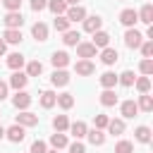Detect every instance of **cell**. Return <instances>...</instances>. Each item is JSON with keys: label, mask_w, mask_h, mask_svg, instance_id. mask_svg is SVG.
I'll return each mask as SVG.
<instances>
[{"label": "cell", "mask_w": 153, "mask_h": 153, "mask_svg": "<svg viewBox=\"0 0 153 153\" xmlns=\"http://www.w3.org/2000/svg\"><path fill=\"white\" fill-rule=\"evenodd\" d=\"M141 43H143L141 31H136V29H127V33H124V45H127V48H131V50H136Z\"/></svg>", "instance_id": "6da1fadb"}, {"label": "cell", "mask_w": 153, "mask_h": 153, "mask_svg": "<svg viewBox=\"0 0 153 153\" xmlns=\"http://www.w3.org/2000/svg\"><path fill=\"white\" fill-rule=\"evenodd\" d=\"M17 124L19 127H36L38 124V115H33V112H29V110H22L19 115H17Z\"/></svg>", "instance_id": "7a4b0ae2"}, {"label": "cell", "mask_w": 153, "mask_h": 153, "mask_svg": "<svg viewBox=\"0 0 153 153\" xmlns=\"http://www.w3.org/2000/svg\"><path fill=\"white\" fill-rule=\"evenodd\" d=\"M65 17L69 19V24H72V22H84V19H86V10H84L81 5H72V7H67Z\"/></svg>", "instance_id": "3957f363"}, {"label": "cell", "mask_w": 153, "mask_h": 153, "mask_svg": "<svg viewBox=\"0 0 153 153\" xmlns=\"http://www.w3.org/2000/svg\"><path fill=\"white\" fill-rule=\"evenodd\" d=\"M2 22H5V29H19L24 24V17H22V12H7Z\"/></svg>", "instance_id": "277c9868"}, {"label": "cell", "mask_w": 153, "mask_h": 153, "mask_svg": "<svg viewBox=\"0 0 153 153\" xmlns=\"http://www.w3.org/2000/svg\"><path fill=\"white\" fill-rule=\"evenodd\" d=\"M100 26H103V19L98 17V14H86V19H84V31H88V33H96V31H100Z\"/></svg>", "instance_id": "5b68a950"}, {"label": "cell", "mask_w": 153, "mask_h": 153, "mask_svg": "<svg viewBox=\"0 0 153 153\" xmlns=\"http://www.w3.org/2000/svg\"><path fill=\"white\" fill-rule=\"evenodd\" d=\"M5 136H7L12 143H19V141H24L26 131H24V127H19V124H12L10 129H5Z\"/></svg>", "instance_id": "8992f818"}, {"label": "cell", "mask_w": 153, "mask_h": 153, "mask_svg": "<svg viewBox=\"0 0 153 153\" xmlns=\"http://www.w3.org/2000/svg\"><path fill=\"white\" fill-rule=\"evenodd\" d=\"M120 22H122L127 29H134V24L139 22V14H136V10H122V12H120Z\"/></svg>", "instance_id": "52a82bcc"}, {"label": "cell", "mask_w": 153, "mask_h": 153, "mask_svg": "<svg viewBox=\"0 0 153 153\" xmlns=\"http://www.w3.org/2000/svg\"><path fill=\"white\" fill-rule=\"evenodd\" d=\"M96 45L93 43H79L76 45V55L81 57V60H91V57H96Z\"/></svg>", "instance_id": "ba28073f"}, {"label": "cell", "mask_w": 153, "mask_h": 153, "mask_svg": "<svg viewBox=\"0 0 153 153\" xmlns=\"http://www.w3.org/2000/svg\"><path fill=\"white\" fill-rule=\"evenodd\" d=\"M74 72H76L79 76H88V74L96 72V65H93L91 60H79V62L74 65Z\"/></svg>", "instance_id": "9c48e42d"}, {"label": "cell", "mask_w": 153, "mask_h": 153, "mask_svg": "<svg viewBox=\"0 0 153 153\" xmlns=\"http://www.w3.org/2000/svg\"><path fill=\"white\" fill-rule=\"evenodd\" d=\"M26 81H29V76H26V74H24L22 69H17V72H14L12 76H10V84H7V86H12V88L22 91V88L26 86Z\"/></svg>", "instance_id": "30bf717a"}, {"label": "cell", "mask_w": 153, "mask_h": 153, "mask_svg": "<svg viewBox=\"0 0 153 153\" xmlns=\"http://www.w3.org/2000/svg\"><path fill=\"white\" fill-rule=\"evenodd\" d=\"M12 103H14V108H17V110H26V108L31 105V96H29L26 91H17V93H14V98H12Z\"/></svg>", "instance_id": "8fae6325"}, {"label": "cell", "mask_w": 153, "mask_h": 153, "mask_svg": "<svg viewBox=\"0 0 153 153\" xmlns=\"http://www.w3.org/2000/svg\"><path fill=\"white\" fill-rule=\"evenodd\" d=\"M50 62H53V67H55V69H62V67H67V65H69V55H67L65 50H55V53H53V57H50Z\"/></svg>", "instance_id": "7c38bea8"}, {"label": "cell", "mask_w": 153, "mask_h": 153, "mask_svg": "<svg viewBox=\"0 0 153 153\" xmlns=\"http://www.w3.org/2000/svg\"><path fill=\"white\" fill-rule=\"evenodd\" d=\"M117 60H120V53H117L115 48H110V45L103 48V53H100V62H103V65H115Z\"/></svg>", "instance_id": "4fadbf2b"}, {"label": "cell", "mask_w": 153, "mask_h": 153, "mask_svg": "<svg viewBox=\"0 0 153 153\" xmlns=\"http://www.w3.org/2000/svg\"><path fill=\"white\" fill-rule=\"evenodd\" d=\"M136 14H139V22H143V24H148V26L153 24V5H151V2H146Z\"/></svg>", "instance_id": "5bb4252c"}, {"label": "cell", "mask_w": 153, "mask_h": 153, "mask_svg": "<svg viewBox=\"0 0 153 153\" xmlns=\"http://www.w3.org/2000/svg\"><path fill=\"white\" fill-rule=\"evenodd\" d=\"M31 36H33L36 41H48V26H45L43 22H36V24L31 26Z\"/></svg>", "instance_id": "9a60e30c"}, {"label": "cell", "mask_w": 153, "mask_h": 153, "mask_svg": "<svg viewBox=\"0 0 153 153\" xmlns=\"http://www.w3.org/2000/svg\"><path fill=\"white\" fill-rule=\"evenodd\" d=\"M50 84H53V86H67V84H69V74H67L65 69H55L53 76H50Z\"/></svg>", "instance_id": "2e32d148"}, {"label": "cell", "mask_w": 153, "mask_h": 153, "mask_svg": "<svg viewBox=\"0 0 153 153\" xmlns=\"http://www.w3.org/2000/svg\"><path fill=\"white\" fill-rule=\"evenodd\" d=\"M2 41H5V43H12V45H17V43H22V31H19V29H5V33H2Z\"/></svg>", "instance_id": "e0dca14e"}, {"label": "cell", "mask_w": 153, "mask_h": 153, "mask_svg": "<svg viewBox=\"0 0 153 153\" xmlns=\"http://www.w3.org/2000/svg\"><path fill=\"white\" fill-rule=\"evenodd\" d=\"M7 67L14 69V72L22 69V67H24V55H22V53H12V55H7Z\"/></svg>", "instance_id": "ac0fdd59"}, {"label": "cell", "mask_w": 153, "mask_h": 153, "mask_svg": "<svg viewBox=\"0 0 153 153\" xmlns=\"http://www.w3.org/2000/svg\"><path fill=\"white\" fill-rule=\"evenodd\" d=\"M120 112H122V117H127V120H129V117H134V115L139 112V108H136V103H134V100H124V103L120 105Z\"/></svg>", "instance_id": "d6986e66"}, {"label": "cell", "mask_w": 153, "mask_h": 153, "mask_svg": "<svg viewBox=\"0 0 153 153\" xmlns=\"http://www.w3.org/2000/svg\"><path fill=\"white\" fill-rule=\"evenodd\" d=\"M69 131H72V136H74V139L79 141V139H84V136H86V131H88V127H86V124H84V122L79 120V122H74V124H69Z\"/></svg>", "instance_id": "ffe728a7"}, {"label": "cell", "mask_w": 153, "mask_h": 153, "mask_svg": "<svg viewBox=\"0 0 153 153\" xmlns=\"http://www.w3.org/2000/svg\"><path fill=\"white\" fill-rule=\"evenodd\" d=\"M48 10H50L55 17H60V14L67 12V2H65V0H48Z\"/></svg>", "instance_id": "44dd1931"}, {"label": "cell", "mask_w": 153, "mask_h": 153, "mask_svg": "<svg viewBox=\"0 0 153 153\" xmlns=\"http://www.w3.org/2000/svg\"><path fill=\"white\" fill-rule=\"evenodd\" d=\"M91 43H93L96 48H108V43H110V33H105V31H96Z\"/></svg>", "instance_id": "7402d4cb"}, {"label": "cell", "mask_w": 153, "mask_h": 153, "mask_svg": "<svg viewBox=\"0 0 153 153\" xmlns=\"http://www.w3.org/2000/svg\"><path fill=\"white\" fill-rule=\"evenodd\" d=\"M115 84H117V74L115 72H103L100 74V86L103 88H115Z\"/></svg>", "instance_id": "603a6c76"}, {"label": "cell", "mask_w": 153, "mask_h": 153, "mask_svg": "<svg viewBox=\"0 0 153 153\" xmlns=\"http://www.w3.org/2000/svg\"><path fill=\"white\" fill-rule=\"evenodd\" d=\"M117 103V96H115V91L112 88H105L103 93H100V105H105V108H112Z\"/></svg>", "instance_id": "cb8c5ba5"}, {"label": "cell", "mask_w": 153, "mask_h": 153, "mask_svg": "<svg viewBox=\"0 0 153 153\" xmlns=\"http://www.w3.org/2000/svg\"><path fill=\"white\" fill-rule=\"evenodd\" d=\"M136 108H139V110H143V112H151V110H153V98H151L148 93H141V96H139Z\"/></svg>", "instance_id": "d4e9b609"}, {"label": "cell", "mask_w": 153, "mask_h": 153, "mask_svg": "<svg viewBox=\"0 0 153 153\" xmlns=\"http://www.w3.org/2000/svg\"><path fill=\"white\" fill-rule=\"evenodd\" d=\"M53 127H55V131H67V129H69L67 115H55V117H53Z\"/></svg>", "instance_id": "484cf974"}, {"label": "cell", "mask_w": 153, "mask_h": 153, "mask_svg": "<svg viewBox=\"0 0 153 153\" xmlns=\"http://www.w3.org/2000/svg\"><path fill=\"white\" fill-rule=\"evenodd\" d=\"M86 136H88V141H91L93 146H103V143H105V134H103L100 129H91V131H86Z\"/></svg>", "instance_id": "4316f807"}, {"label": "cell", "mask_w": 153, "mask_h": 153, "mask_svg": "<svg viewBox=\"0 0 153 153\" xmlns=\"http://www.w3.org/2000/svg\"><path fill=\"white\" fill-rule=\"evenodd\" d=\"M50 146H53L55 151H60V148H65V146H67V136H65L62 131H55V134L50 136Z\"/></svg>", "instance_id": "83f0119b"}, {"label": "cell", "mask_w": 153, "mask_h": 153, "mask_svg": "<svg viewBox=\"0 0 153 153\" xmlns=\"http://www.w3.org/2000/svg\"><path fill=\"white\" fill-rule=\"evenodd\" d=\"M134 81H136V76H134V72H131V69H127V72L117 74V84H122V86H134Z\"/></svg>", "instance_id": "f1b7e54d"}, {"label": "cell", "mask_w": 153, "mask_h": 153, "mask_svg": "<svg viewBox=\"0 0 153 153\" xmlns=\"http://www.w3.org/2000/svg\"><path fill=\"white\" fill-rule=\"evenodd\" d=\"M55 103H57V105H60L62 110H69V108L74 105V96H72V93H60Z\"/></svg>", "instance_id": "f546056e"}, {"label": "cell", "mask_w": 153, "mask_h": 153, "mask_svg": "<svg viewBox=\"0 0 153 153\" xmlns=\"http://www.w3.org/2000/svg\"><path fill=\"white\" fill-rule=\"evenodd\" d=\"M105 129H108L110 134H115V136H120V134H124V122H122V120H110Z\"/></svg>", "instance_id": "4dcf8cb0"}, {"label": "cell", "mask_w": 153, "mask_h": 153, "mask_svg": "<svg viewBox=\"0 0 153 153\" xmlns=\"http://www.w3.org/2000/svg\"><path fill=\"white\" fill-rule=\"evenodd\" d=\"M79 38H81V33L69 29V31H65V38H62V41H65V45H79V43H81Z\"/></svg>", "instance_id": "1f68e13d"}, {"label": "cell", "mask_w": 153, "mask_h": 153, "mask_svg": "<svg viewBox=\"0 0 153 153\" xmlns=\"http://www.w3.org/2000/svg\"><path fill=\"white\" fill-rule=\"evenodd\" d=\"M134 136H136V141H141V143H148V141H151V129L141 124V127H136Z\"/></svg>", "instance_id": "d6a6232c"}, {"label": "cell", "mask_w": 153, "mask_h": 153, "mask_svg": "<svg viewBox=\"0 0 153 153\" xmlns=\"http://www.w3.org/2000/svg\"><path fill=\"white\" fill-rule=\"evenodd\" d=\"M43 72V65L38 62V60H31L29 65H26V76H38Z\"/></svg>", "instance_id": "836d02e7"}, {"label": "cell", "mask_w": 153, "mask_h": 153, "mask_svg": "<svg viewBox=\"0 0 153 153\" xmlns=\"http://www.w3.org/2000/svg\"><path fill=\"white\" fill-rule=\"evenodd\" d=\"M55 100H57V96H55L53 91H43V93H41V105H43V108H53Z\"/></svg>", "instance_id": "e575fe53"}, {"label": "cell", "mask_w": 153, "mask_h": 153, "mask_svg": "<svg viewBox=\"0 0 153 153\" xmlns=\"http://www.w3.org/2000/svg\"><path fill=\"white\" fill-rule=\"evenodd\" d=\"M53 24H55V29H57L60 33H65V31H69V19H67L65 14H60V17H55V22H53Z\"/></svg>", "instance_id": "d590c367"}, {"label": "cell", "mask_w": 153, "mask_h": 153, "mask_svg": "<svg viewBox=\"0 0 153 153\" xmlns=\"http://www.w3.org/2000/svg\"><path fill=\"white\" fill-rule=\"evenodd\" d=\"M139 69H141V74H143V76L153 74V60H151V57H143V60L139 62Z\"/></svg>", "instance_id": "8d00e7d4"}, {"label": "cell", "mask_w": 153, "mask_h": 153, "mask_svg": "<svg viewBox=\"0 0 153 153\" xmlns=\"http://www.w3.org/2000/svg\"><path fill=\"white\" fill-rule=\"evenodd\" d=\"M134 84H136L139 93H148V91H151V79H148V76H139Z\"/></svg>", "instance_id": "74e56055"}, {"label": "cell", "mask_w": 153, "mask_h": 153, "mask_svg": "<svg viewBox=\"0 0 153 153\" xmlns=\"http://www.w3.org/2000/svg\"><path fill=\"white\" fill-rule=\"evenodd\" d=\"M115 153H134L131 141H117L115 143Z\"/></svg>", "instance_id": "f35d334b"}, {"label": "cell", "mask_w": 153, "mask_h": 153, "mask_svg": "<svg viewBox=\"0 0 153 153\" xmlns=\"http://www.w3.org/2000/svg\"><path fill=\"white\" fill-rule=\"evenodd\" d=\"M139 48H141V55H143V57H151V55H153V41H143Z\"/></svg>", "instance_id": "ab89813d"}, {"label": "cell", "mask_w": 153, "mask_h": 153, "mask_svg": "<svg viewBox=\"0 0 153 153\" xmlns=\"http://www.w3.org/2000/svg\"><path fill=\"white\" fill-rule=\"evenodd\" d=\"M93 122H96V129H100V131H103V129L108 127L110 117H108V115H96V120H93Z\"/></svg>", "instance_id": "60d3db41"}, {"label": "cell", "mask_w": 153, "mask_h": 153, "mask_svg": "<svg viewBox=\"0 0 153 153\" xmlns=\"http://www.w3.org/2000/svg\"><path fill=\"white\" fill-rule=\"evenodd\" d=\"M45 151H48V148H45V141L38 139V141L31 143V151H29V153H45Z\"/></svg>", "instance_id": "b9f144b4"}, {"label": "cell", "mask_w": 153, "mask_h": 153, "mask_svg": "<svg viewBox=\"0 0 153 153\" xmlns=\"http://www.w3.org/2000/svg\"><path fill=\"white\" fill-rule=\"evenodd\" d=\"M2 5H5L10 12H19V7H22V0H2Z\"/></svg>", "instance_id": "7bdbcfd3"}, {"label": "cell", "mask_w": 153, "mask_h": 153, "mask_svg": "<svg viewBox=\"0 0 153 153\" xmlns=\"http://www.w3.org/2000/svg\"><path fill=\"white\" fill-rule=\"evenodd\" d=\"M48 7V0H31V10L33 12H41V10H45Z\"/></svg>", "instance_id": "ee69618b"}, {"label": "cell", "mask_w": 153, "mask_h": 153, "mask_svg": "<svg viewBox=\"0 0 153 153\" xmlns=\"http://www.w3.org/2000/svg\"><path fill=\"white\" fill-rule=\"evenodd\" d=\"M69 153H86V148H84L81 141H74V143L69 146Z\"/></svg>", "instance_id": "f6af8a7d"}, {"label": "cell", "mask_w": 153, "mask_h": 153, "mask_svg": "<svg viewBox=\"0 0 153 153\" xmlns=\"http://www.w3.org/2000/svg\"><path fill=\"white\" fill-rule=\"evenodd\" d=\"M7 88H10V86H7L5 81H0V100H5V98H7Z\"/></svg>", "instance_id": "bcb514c9"}, {"label": "cell", "mask_w": 153, "mask_h": 153, "mask_svg": "<svg viewBox=\"0 0 153 153\" xmlns=\"http://www.w3.org/2000/svg\"><path fill=\"white\" fill-rule=\"evenodd\" d=\"M5 50H7V43L0 38V55H5Z\"/></svg>", "instance_id": "7dc6e473"}, {"label": "cell", "mask_w": 153, "mask_h": 153, "mask_svg": "<svg viewBox=\"0 0 153 153\" xmlns=\"http://www.w3.org/2000/svg\"><path fill=\"white\" fill-rule=\"evenodd\" d=\"M67 5H79V0H65Z\"/></svg>", "instance_id": "c3c4849f"}, {"label": "cell", "mask_w": 153, "mask_h": 153, "mask_svg": "<svg viewBox=\"0 0 153 153\" xmlns=\"http://www.w3.org/2000/svg\"><path fill=\"white\" fill-rule=\"evenodd\" d=\"M2 136H5V127L0 124V139H2Z\"/></svg>", "instance_id": "681fc988"}, {"label": "cell", "mask_w": 153, "mask_h": 153, "mask_svg": "<svg viewBox=\"0 0 153 153\" xmlns=\"http://www.w3.org/2000/svg\"><path fill=\"white\" fill-rule=\"evenodd\" d=\"M45 153H57V151H55V148H53V151H45Z\"/></svg>", "instance_id": "f907efd6"}, {"label": "cell", "mask_w": 153, "mask_h": 153, "mask_svg": "<svg viewBox=\"0 0 153 153\" xmlns=\"http://www.w3.org/2000/svg\"><path fill=\"white\" fill-rule=\"evenodd\" d=\"M122 2H124V0H122Z\"/></svg>", "instance_id": "816d5d0a"}]
</instances>
